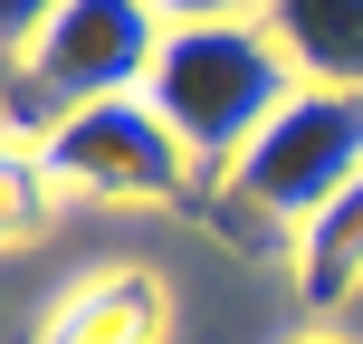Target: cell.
Wrapping results in <instances>:
<instances>
[{
  "label": "cell",
  "instance_id": "cell-5",
  "mask_svg": "<svg viewBox=\"0 0 363 344\" xmlns=\"http://www.w3.org/2000/svg\"><path fill=\"white\" fill-rule=\"evenodd\" d=\"M38 344H172V277L163 268H96L48 296Z\"/></svg>",
  "mask_w": 363,
  "mask_h": 344
},
{
  "label": "cell",
  "instance_id": "cell-6",
  "mask_svg": "<svg viewBox=\"0 0 363 344\" xmlns=\"http://www.w3.org/2000/svg\"><path fill=\"white\" fill-rule=\"evenodd\" d=\"M268 38L287 48V67L306 87H345L363 96V0H268Z\"/></svg>",
  "mask_w": 363,
  "mask_h": 344
},
{
  "label": "cell",
  "instance_id": "cell-2",
  "mask_svg": "<svg viewBox=\"0 0 363 344\" xmlns=\"http://www.w3.org/2000/svg\"><path fill=\"white\" fill-rule=\"evenodd\" d=\"M306 87V77L287 67V48L268 38V19H220V29H172L163 57H153L144 96L153 115L191 144L201 182L239 172V153L258 144V134L277 125V106Z\"/></svg>",
  "mask_w": 363,
  "mask_h": 344
},
{
  "label": "cell",
  "instance_id": "cell-4",
  "mask_svg": "<svg viewBox=\"0 0 363 344\" xmlns=\"http://www.w3.org/2000/svg\"><path fill=\"white\" fill-rule=\"evenodd\" d=\"M163 38L172 29H163L153 0H67V10L48 19V38L19 57V87H29V106L57 125V115H86V106H106V96H144Z\"/></svg>",
  "mask_w": 363,
  "mask_h": 344
},
{
  "label": "cell",
  "instance_id": "cell-8",
  "mask_svg": "<svg viewBox=\"0 0 363 344\" xmlns=\"http://www.w3.org/2000/svg\"><path fill=\"white\" fill-rule=\"evenodd\" d=\"M57 220V172L38 144H19V134H0V249H38Z\"/></svg>",
  "mask_w": 363,
  "mask_h": 344
},
{
  "label": "cell",
  "instance_id": "cell-3",
  "mask_svg": "<svg viewBox=\"0 0 363 344\" xmlns=\"http://www.w3.org/2000/svg\"><path fill=\"white\" fill-rule=\"evenodd\" d=\"M38 153H48L57 192H86V201L182 211V201L211 192L201 163H191V144L153 115V96H106V106H86V115H57V125L38 134Z\"/></svg>",
  "mask_w": 363,
  "mask_h": 344
},
{
  "label": "cell",
  "instance_id": "cell-1",
  "mask_svg": "<svg viewBox=\"0 0 363 344\" xmlns=\"http://www.w3.org/2000/svg\"><path fill=\"white\" fill-rule=\"evenodd\" d=\"M354 182H363V96L296 87L287 106H277V125L239 153V172H220L211 192H201V220H211L230 249H249V258H296L306 230Z\"/></svg>",
  "mask_w": 363,
  "mask_h": 344
},
{
  "label": "cell",
  "instance_id": "cell-9",
  "mask_svg": "<svg viewBox=\"0 0 363 344\" xmlns=\"http://www.w3.org/2000/svg\"><path fill=\"white\" fill-rule=\"evenodd\" d=\"M57 10H67V0H0V57L19 67V57L48 38V19H57Z\"/></svg>",
  "mask_w": 363,
  "mask_h": 344
},
{
  "label": "cell",
  "instance_id": "cell-11",
  "mask_svg": "<svg viewBox=\"0 0 363 344\" xmlns=\"http://www.w3.org/2000/svg\"><path fill=\"white\" fill-rule=\"evenodd\" d=\"M296 344H345V335H296Z\"/></svg>",
  "mask_w": 363,
  "mask_h": 344
},
{
  "label": "cell",
  "instance_id": "cell-7",
  "mask_svg": "<svg viewBox=\"0 0 363 344\" xmlns=\"http://www.w3.org/2000/svg\"><path fill=\"white\" fill-rule=\"evenodd\" d=\"M296 296H306V306H354L363 296V182L306 230V249H296Z\"/></svg>",
  "mask_w": 363,
  "mask_h": 344
},
{
  "label": "cell",
  "instance_id": "cell-10",
  "mask_svg": "<svg viewBox=\"0 0 363 344\" xmlns=\"http://www.w3.org/2000/svg\"><path fill=\"white\" fill-rule=\"evenodd\" d=\"M163 29H220V19H258L268 0H153Z\"/></svg>",
  "mask_w": 363,
  "mask_h": 344
}]
</instances>
